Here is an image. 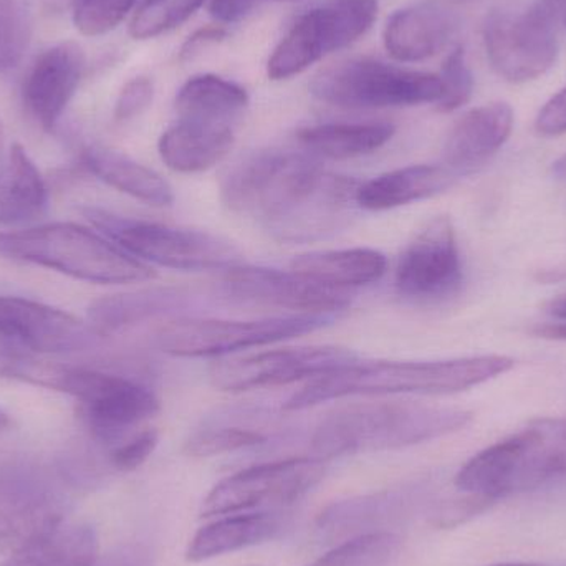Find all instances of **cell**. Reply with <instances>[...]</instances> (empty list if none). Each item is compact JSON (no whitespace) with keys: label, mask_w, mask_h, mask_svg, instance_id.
Returning <instances> with one entry per match:
<instances>
[{"label":"cell","mask_w":566,"mask_h":566,"mask_svg":"<svg viewBox=\"0 0 566 566\" xmlns=\"http://www.w3.org/2000/svg\"><path fill=\"white\" fill-rule=\"evenodd\" d=\"M358 182L326 171L315 156L268 149L235 165L222 181L224 205L283 242L335 234L352 219Z\"/></svg>","instance_id":"6da1fadb"},{"label":"cell","mask_w":566,"mask_h":566,"mask_svg":"<svg viewBox=\"0 0 566 566\" xmlns=\"http://www.w3.org/2000/svg\"><path fill=\"white\" fill-rule=\"evenodd\" d=\"M509 356L484 355L444 361H355L306 381L283 409L302 411L348 396L451 395L484 385L514 368Z\"/></svg>","instance_id":"7a4b0ae2"},{"label":"cell","mask_w":566,"mask_h":566,"mask_svg":"<svg viewBox=\"0 0 566 566\" xmlns=\"http://www.w3.org/2000/svg\"><path fill=\"white\" fill-rule=\"evenodd\" d=\"M472 412L412 401L356 402L329 412L312 439L316 458H342L421 444L461 431Z\"/></svg>","instance_id":"3957f363"},{"label":"cell","mask_w":566,"mask_h":566,"mask_svg":"<svg viewBox=\"0 0 566 566\" xmlns=\"http://www.w3.org/2000/svg\"><path fill=\"white\" fill-rule=\"evenodd\" d=\"M0 258L102 285L146 282L156 277L151 265L126 254L109 239L72 222L0 232Z\"/></svg>","instance_id":"277c9868"},{"label":"cell","mask_w":566,"mask_h":566,"mask_svg":"<svg viewBox=\"0 0 566 566\" xmlns=\"http://www.w3.org/2000/svg\"><path fill=\"white\" fill-rule=\"evenodd\" d=\"M566 478V418L538 419L469 459L455 475L465 494L499 499Z\"/></svg>","instance_id":"5b68a950"},{"label":"cell","mask_w":566,"mask_h":566,"mask_svg":"<svg viewBox=\"0 0 566 566\" xmlns=\"http://www.w3.org/2000/svg\"><path fill=\"white\" fill-rule=\"evenodd\" d=\"M85 218L122 251L145 264L175 271H228L241 264V252L228 239L195 229L136 221L98 208Z\"/></svg>","instance_id":"8992f818"},{"label":"cell","mask_w":566,"mask_h":566,"mask_svg":"<svg viewBox=\"0 0 566 566\" xmlns=\"http://www.w3.org/2000/svg\"><path fill=\"white\" fill-rule=\"evenodd\" d=\"M564 23L566 0H535L522 13H489L484 23L489 63L511 83L541 78L557 63Z\"/></svg>","instance_id":"52a82bcc"},{"label":"cell","mask_w":566,"mask_h":566,"mask_svg":"<svg viewBox=\"0 0 566 566\" xmlns=\"http://www.w3.org/2000/svg\"><path fill=\"white\" fill-rule=\"evenodd\" d=\"M310 92L326 105L346 109L398 108L438 105L442 98L439 75L401 69L373 59H352L322 70Z\"/></svg>","instance_id":"ba28073f"},{"label":"cell","mask_w":566,"mask_h":566,"mask_svg":"<svg viewBox=\"0 0 566 566\" xmlns=\"http://www.w3.org/2000/svg\"><path fill=\"white\" fill-rule=\"evenodd\" d=\"M378 15V0H328L303 13L275 46L271 80H286L365 35Z\"/></svg>","instance_id":"9c48e42d"},{"label":"cell","mask_w":566,"mask_h":566,"mask_svg":"<svg viewBox=\"0 0 566 566\" xmlns=\"http://www.w3.org/2000/svg\"><path fill=\"white\" fill-rule=\"evenodd\" d=\"M333 318L329 315L274 316L251 322L178 318L158 329L156 343L168 355L182 358L222 356L316 332Z\"/></svg>","instance_id":"30bf717a"},{"label":"cell","mask_w":566,"mask_h":566,"mask_svg":"<svg viewBox=\"0 0 566 566\" xmlns=\"http://www.w3.org/2000/svg\"><path fill=\"white\" fill-rule=\"evenodd\" d=\"M60 392L82 402L83 419L93 438L103 444L123 441L161 409L158 396L148 386L96 369L66 366Z\"/></svg>","instance_id":"8fae6325"},{"label":"cell","mask_w":566,"mask_h":566,"mask_svg":"<svg viewBox=\"0 0 566 566\" xmlns=\"http://www.w3.org/2000/svg\"><path fill=\"white\" fill-rule=\"evenodd\" d=\"M355 361L356 353L338 346L269 349L214 363L209 378L221 391L245 392L312 381Z\"/></svg>","instance_id":"7c38bea8"},{"label":"cell","mask_w":566,"mask_h":566,"mask_svg":"<svg viewBox=\"0 0 566 566\" xmlns=\"http://www.w3.org/2000/svg\"><path fill=\"white\" fill-rule=\"evenodd\" d=\"M323 462L319 458H292L244 469L209 492L202 501L201 517L242 514L265 504H292L322 481Z\"/></svg>","instance_id":"4fadbf2b"},{"label":"cell","mask_w":566,"mask_h":566,"mask_svg":"<svg viewBox=\"0 0 566 566\" xmlns=\"http://www.w3.org/2000/svg\"><path fill=\"white\" fill-rule=\"evenodd\" d=\"M464 282L455 229L448 216L432 219L405 249L396 265V292L419 303L454 296Z\"/></svg>","instance_id":"5bb4252c"},{"label":"cell","mask_w":566,"mask_h":566,"mask_svg":"<svg viewBox=\"0 0 566 566\" xmlns=\"http://www.w3.org/2000/svg\"><path fill=\"white\" fill-rule=\"evenodd\" d=\"M219 290L229 302L292 310L295 315L335 316L349 306L345 290L329 289L277 269L235 265L226 271Z\"/></svg>","instance_id":"9a60e30c"},{"label":"cell","mask_w":566,"mask_h":566,"mask_svg":"<svg viewBox=\"0 0 566 566\" xmlns=\"http://www.w3.org/2000/svg\"><path fill=\"white\" fill-rule=\"evenodd\" d=\"M0 336L39 355L86 352L102 342L88 322L22 296H0Z\"/></svg>","instance_id":"2e32d148"},{"label":"cell","mask_w":566,"mask_h":566,"mask_svg":"<svg viewBox=\"0 0 566 566\" xmlns=\"http://www.w3.org/2000/svg\"><path fill=\"white\" fill-rule=\"evenodd\" d=\"M62 504L42 481L25 474L0 478V555H13L59 527Z\"/></svg>","instance_id":"e0dca14e"},{"label":"cell","mask_w":566,"mask_h":566,"mask_svg":"<svg viewBox=\"0 0 566 566\" xmlns=\"http://www.w3.org/2000/svg\"><path fill=\"white\" fill-rule=\"evenodd\" d=\"M85 72V53L75 42L45 50L23 83V103L36 125L52 132L72 102Z\"/></svg>","instance_id":"ac0fdd59"},{"label":"cell","mask_w":566,"mask_h":566,"mask_svg":"<svg viewBox=\"0 0 566 566\" xmlns=\"http://www.w3.org/2000/svg\"><path fill=\"white\" fill-rule=\"evenodd\" d=\"M514 109L507 103H491L471 109L455 122L446 138L442 159L455 176L468 175L491 159L511 138Z\"/></svg>","instance_id":"d6986e66"},{"label":"cell","mask_w":566,"mask_h":566,"mask_svg":"<svg viewBox=\"0 0 566 566\" xmlns=\"http://www.w3.org/2000/svg\"><path fill=\"white\" fill-rule=\"evenodd\" d=\"M458 29V17L451 10L436 3H419L389 17L385 46L398 62H422L442 52Z\"/></svg>","instance_id":"ffe728a7"},{"label":"cell","mask_w":566,"mask_h":566,"mask_svg":"<svg viewBox=\"0 0 566 566\" xmlns=\"http://www.w3.org/2000/svg\"><path fill=\"white\" fill-rule=\"evenodd\" d=\"M231 123L179 118L158 143L159 156L171 171L182 175L208 171L226 158L234 146Z\"/></svg>","instance_id":"44dd1931"},{"label":"cell","mask_w":566,"mask_h":566,"mask_svg":"<svg viewBox=\"0 0 566 566\" xmlns=\"http://www.w3.org/2000/svg\"><path fill=\"white\" fill-rule=\"evenodd\" d=\"M192 295L172 286H153L95 300L86 310V322L102 338L158 316L185 312Z\"/></svg>","instance_id":"7402d4cb"},{"label":"cell","mask_w":566,"mask_h":566,"mask_svg":"<svg viewBox=\"0 0 566 566\" xmlns=\"http://www.w3.org/2000/svg\"><path fill=\"white\" fill-rule=\"evenodd\" d=\"M454 172L446 166H408L359 185L356 205L366 211H389L441 195L454 185Z\"/></svg>","instance_id":"603a6c76"},{"label":"cell","mask_w":566,"mask_h":566,"mask_svg":"<svg viewBox=\"0 0 566 566\" xmlns=\"http://www.w3.org/2000/svg\"><path fill=\"white\" fill-rule=\"evenodd\" d=\"M82 163L99 181L123 195L156 208H168L175 202V192L161 175L123 153L105 146H88L83 149Z\"/></svg>","instance_id":"cb8c5ba5"},{"label":"cell","mask_w":566,"mask_h":566,"mask_svg":"<svg viewBox=\"0 0 566 566\" xmlns=\"http://www.w3.org/2000/svg\"><path fill=\"white\" fill-rule=\"evenodd\" d=\"M49 209V189L25 149L12 145L0 163V226H22Z\"/></svg>","instance_id":"d4e9b609"},{"label":"cell","mask_w":566,"mask_h":566,"mask_svg":"<svg viewBox=\"0 0 566 566\" xmlns=\"http://www.w3.org/2000/svg\"><path fill=\"white\" fill-rule=\"evenodd\" d=\"M292 272L329 289L378 282L386 274L388 261L375 249H343V251L308 252L293 259Z\"/></svg>","instance_id":"484cf974"},{"label":"cell","mask_w":566,"mask_h":566,"mask_svg":"<svg viewBox=\"0 0 566 566\" xmlns=\"http://www.w3.org/2000/svg\"><path fill=\"white\" fill-rule=\"evenodd\" d=\"M277 532V518L264 512L222 515L218 521L196 532L195 537L189 542L186 558L192 564H201V562L264 544L274 538Z\"/></svg>","instance_id":"4316f807"},{"label":"cell","mask_w":566,"mask_h":566,"mask_svg":"<svg viewBox=\"0 0 566 566\" xmlns=\"http://www.w3.org/2000/svg\"><path fill=\"white\" fill-rule=\"evenodd\" d=\"M391 123H326L298 129L296 139L313 156L352 159L371 155L395 136Z\"/></svg>","instance_id":"83f0119b"},{"label":"cell","mask_w":566,"mask_h":566,"mask_svg":"<svg viewBox=\"0 0 566 566\" xmlns=\"http://www.w3.org/2000/svg\"><path fill=\"white\" fill-rule=\"evenodd\" d=\"M99 557L98 535L85 524L65 521L0 566H93Z\"/></svg>","instance_id":"f1b7e54d"},{"label":"cell","mask_w":566,"mask_h":566,"mask_svg":"<svg viewBox=\"0 0 566 566\" xmlns=\"http://www.w3.org/2000/svg\"><path fill=\"white\" fill-rule=\"evenodd\" d=\"M249 105L245 88L218 75H198L181 86L175 108L179 118L234 123Z\"/></svg>","instance_id":"f546056e"},{"label":"cell","mask_w":566,"mask_h":566,"mask_svg":"<svg viewBox=\"0 0 566 566\" xmlns=\"http://www.w3.org/2000/svg\"><path fill=\"white\" fill-rule=\"evenodd\" d=\"M33 0H0V73L15 69L32 42Z\"/></svg>","instance_id":"4dcf8cb0"},{"label":"cell","mask_w":566,"mask_h":566,"mask_svg":"<svg viewBox=\"0 0 566 566\" xmlns=\"http://www.w3.org/2000/svg\"><path fill=\"white\" fill-rule=\"evenodd\" d=\"M398 548V535L371 532L338 545L308 566H385Z\"/></svg>","instance_id":"1f68e13d"},{"label":"cell","mask_w":566,"mask_h":566,"mask_svg":"<svg viewBox=\"0 0 566 566\" xmlns=\"http://www.w3.org/2000/svg\"><path fill=\"white\" fill-rule=\"evenodd\" d=\"M205 0H145L136 10L129 35L136 40L155 39L185 23Z\"/></svg>","instance_id":"d6a6232c"},{"label":"cell","mask_w":566,"mask_h":566,"mask_svg":"<svg viewBox=\"0 0 566 566\" xmlns=\"http://www.w3.org/2000/svg\"><path fill=\"white\" fill-rule=\"evenodd\" d=\"M265 436L254 429L222 426L196 432L186 441L185 452L191 458H214L239 449L262 444Z\"/></svg>","instance_id":"836d02e7"},{"label":"cell","mask_w":566,"mask_h":566,"mask_svg":"<svg viewBox=\"0 0 566 566\" xmlns=\"http://www.w3.org/2000/svg\"><path fill=\"white\" fill-rule=\"evenodd\" d=\"M136 0H80L73 10V22L86 36L105 35L119 25Z\"/></svg>","instance_id":"e575fe53"},{"label":"cell","mask_w":566,"mask_h":566,"mask_svg":"<svg viewBox=\"0 0 566 566\" xmlns=\"http://www.w3.org/2000/svg\"><path fill=\"white\" fill-rule=\"evenodd\" d=\"M439 78L442 82V98L439 99V112L451 113L462 108L471 99L474 92V76L469 69L462 46H455L442 63Z\"/></svg>","instance_id":"d590c367"},{"label":"cell","mask_w":566,"mask_h":566,"mask_svg":"<svg viewBox=\"0 0 566 566\" xmlns=\"http://www.w3.org/2000/svg\"><path fill=\"white\" fill-rule=\"evenodd\" d=\"M159 442L156 429L146 428L126 439L122 444L113 449L109 462L113 468L122 472H132L148 461Z\"/></svg>","instance_id":"8d00e7d4"},{"label":"cell","mask_w":566,"mask_h":566,"mask_svg":"<svg viewBox=\"0 0 566 566\" xmlns=\"http://www.w3.org/2000/svg\"><path fill=\"white\" fill-rule=\"evenodd\" d=\"M153 96H155V86L148 76H136V78L129 80L116 99V122H129V119L142 115L151 105Z\"/></svg>","instance_id":"74e56055"},{"label":"cell","mask_w":566,"mask_h":566,"mask_svg":"<svg viewBox=\"0 0 566 566\" xmlns=\"http://www.w3.org/2000/svg\"><path fill=\"white\" fill-rule=\"evenodd\" d=\"M494 502L497 501L488 495L468 494V497L444 505L442 511L436 515L434 524L442 528L458 527L474 515L488 511Z\"/></svg>","instance_id":"f35d334b"},{"label":"cell","mask_w":566,"mask_h":566,"mask_svg":"<svg viewBox=\"0 0 566 566\" xmlns=\"http://www.w3.org/2000/svg\"><path fill=\"white\" fill-rule=\"evenodd\" d=\"M535 128L544 136H560L566 133V86L552 96L538 113Z\"/></svg>","instance_id":"ab89813d"},{"label":"cell","mask_w":566,"mask_h":566,"mask_svg":"<svg viewBox=\"0 0 566 566\" xmlns=\"http://www.w3.org/2000/svg\"><path fill=\"white\" fill-rule=\"evenodd\" d=\"M262 0H211V15L219 23H234L248 17Z\"/></svg>","instance_id":"60d3db41"},{"label":"cell","mask_w":566,"mask_h":566,"mask_svg":"<svg viewBox=\"0 0 566 566\" xmlns=\"http://www.w3.org/2000/svg\"><path fill=\"white\" fill-rule=\"evenodd\" d=\"M226 35H228V32H226L222 25H211L199 29L198 32L192 33V35L186 40L181 53H179V59H181V62L191 60L192 56L198 55L205 46L221 42L222 39H226Z\"/></svg>","instance_id":"b9f144b4"},{"label":"cell","mask_w":566,"mask_h":566,"mask_svg":"<svg viewBox=\"0 0 566 566\" xmlns=\"http://www.w3.org/2000/svg\"><path fill=\"white\" fill-rule=\"evenodd\" d=\"M93 566H148V557L138 547H126L98 557Z\"/></svg>","instance_id":"7bdbcfd3"},{"label":"cell","mask_w":566,"mask_h":566,"mask_svg":"<svg viewBox=\"0 0 566 566\" xmlns=\"http://www.w3.org/2000/svg\"><path fill=\"white\" fill-rule=\"evenodd\" d=\"M532 333L541 336V338L562 339V342H566V322L538 325L537 328L532 329Z\"/></svg>","instance_id":"ee69618b"},{"label":"cell","mask_w":566,"mask_h":566,"mask_svg":"<svg viewBox=\"0 0 566 566\" xmlns=\"http://www.w3.org/2000/svg\"><path fill=\"white\" fill-rule=\"evenodd\" d=\"M545 310H547L548 315L555 316V318L558 319H565L566 322V293L565 295L558 296V298L552 300V302L545 306Z\"/></svg>","instance_id":"f6af8a7d"},{"label":"cell","mask_w":566,"mask_h":566,"mask_svg":"<svg viewBox=\"0 0 566 566\" xmlns=\"http://www.w3.org/2000/svg\"><path fill=\"white\" fill-rule=\"evenodd\" d=\"M45 2L50 9L62 12V10L69 9V7H76L80 0H45Z\"/></svg>","instance_id":"bcb514c9"},{"label":"cell","mask_w":566,"mask_h":566,"mask_svg":"<svg viewBox=\"0 0 566 566\" xmlns=\"http://www.w3.org/2000/svg\"><path fill=\"white\" fill-rule=\"evenodd\" d=\"M555 172H557L558 176H562V178H566V156L565 158H562L560 161L555 165Z\"/></svg>","instance_id":"7dc6e473"},{"label":"cell","mask_w":566,"mask_h":566,"mask_svg":"<svg viewBox=\"0 0 566 566\" xmlns=\"http://www.w3.org/2000/svg\"><path fill=\"white\" fill-rule=\"evenodd\" d=\"M10 424L9 416H7V412L3 411L2 408H0V431H3V429L7 428V426Z\"/></svg>","instance_id":"c3c4849f"},{"label":"cell","mask_w":566,"mask_h":566,"mask_svg":"<svg viewBox=\"0 0 566 566\" xmlns=\"http://www.w3.org/2000/svg\"><path fill=\"white\" fill-rule=\"evenodd\" d=\"M2 148H3V128H2V123H0V155H2ZM0 163H2V159H0Z\"/></svg>","instance_id":"681fc988"},{"label":"cell","mask_w":566,"mask_h":566,"mask_svg":"<svg viewBox=\"0 0 566 566\" xmlns=\"http://www.w3.org/2000/svg\"><path fill=\"white\" fill-rule=\"evenodd\" d=\"M497 566H547V565H538V564H507V565H497Z\"/></svg>","instance_id":"f907efd6"},{"label":"cell","mask_w":566,"mask_h":566,"mask_svg":"<svg viewBox=\"0 0 566 566\" xmlns=\"http://www.w3.org/2000/svg\"><path fill=\"white\" fill-rule=\"evenodd\" d=\"M279 2H289V0H279Z\"/></svg>","instance_id":"816d5d0a"},{"label":"cell","mask_w":566,"mask_h":566,"mask_svg":"<svg viewBox=\"0 0 566 566\" xmlns=\"http://www.w3.org/2000/svg\"><path fill=\"white\" fill-rule=\"evenodd\" d=\"M252 566H259V565H252Z\"/></svg>","instance_id":"f5cc1de1"}]
</instances>
